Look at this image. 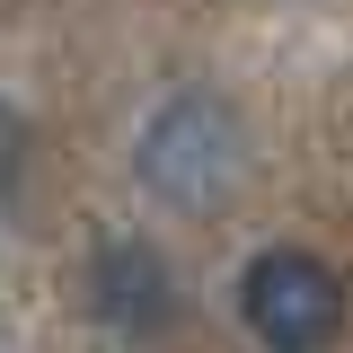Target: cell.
<instances>
[{
    "label": "cell",
    "instance_id": "cell-1",
    "mask_svg": "<svg viewBox=\"0 0 353 353\" xmlns=\"http://www.w3.org/2000/svg\"><path fill=\"white\" fill-rule=\"evenodd\" d=\"M132 176L150 203L168 212H212L248 185V124L212 88H176L150 106V124L132 132Z\"/></svg>",
    "mask_w": 353,
    "mask_h": 353
},
{
    "label": "cell",
    "instance_id": "cell-3",
    "mask_svg": "<svg viewBox=\"0 0 353 353\" xmlns=\"http://www.w3.org/2000/svg\"><path fill=\"white\" fill-rule=\"evenodd\" d=\"M88 309L124 336H168L176 327V265L150 248V239H106L88 256Z\"/></svg>",
    "mask_w": 353,
    "mask_h": 353
},
{
    "label": "cell",
    "instance_id": "cell-2",
    "mask_svg": "<svg viewBox=\"0 0 353 353\" xmlns=\"http://www.w3.org/2000/svg\"><path fill=\"white\" fill-rule=\"evenodd\" d=\"M239 318L265 353H327L345 327V283L318 248H256L239 265Z\"/></svg>",
    "mask_w": 353,
    "mask_h": 353
},
{
    "label": "cell",
    "instance_id": "cell-4",
    "mask_svg": "<svg viewBox=\"0 0 353 353\" xmlns=\"http://www.w3.org/2000/svg\"><path fill=\"white\" fill-rule=\"evenodd\" d=\"M18 168H27V124H18V106L0 97V194L18 185Z\"/></svg>",
    "mask_w": 353,
    "mask_h": 353
}]
</instances>
